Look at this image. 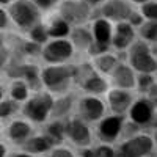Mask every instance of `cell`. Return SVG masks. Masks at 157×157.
I'll return each instance as SVG.
<instances>
[{
  "instance_id": "8",
  "label": "cell",
  "mask_w": 157,
  "mask_h": 157,
  "mask_svg": "<svg viewBox=\"0 0 157 157\" xmlns=\"http://www.w3.org/2000/svg\"><path fill=\"white\" fill-rule=\"evenodd\" d=\"M105 102L94 94L83 96L78 101V118H82L85 123H98L105 115Z\"/></svg>"
},
{
  "instance_id": "16",
  "label": "cell",
  "mask_w": 157,
  "mask_h": 157,
  "mask_svg": "<svg viewBox=\"0 0 157 157\" xmlns=\"http://www.w3.org/2000/svg\"><path fill=\"white\" fill-rule=\"evenodd\" d=\"M102 16L105 19L112 21H126L129 14L132 13L129 3H126L124 0H109V2L102 6Z\"/></svg>"
},
{
  "instance_id": "12",
  "label": "cell",
  "mask_w": 157,
  "mask_h": 157,
  "mask_svg": "<svg viewBox=\"0 0 157 157\" xmlns=\"http://www.w3.org/2000/svg\"><path fill=\"white\" fill-rule=\"evenodd\" d=\"M110 80L116 88H123V90H130L132 91L135 88V71L126 63H116V66L112 69Z\"/></svg>"
},
{
  "instance_id": "42",
  "label": "cell",
  "mask_w": 157,
  "mask_h": 157,
  "mask_svg": "<svg viewBox=\"0 0 157 157\" xmlns=\"http://www.w3.org/2000/svg\"><path fill=\"white\" fill-rule=\"evenodd\" d=\"M85 2H90V3H98V2H102V0H85Z\"/></svg>"
},
{
  "instance_id": "14",
  "label": "cell",
  "mask_w": 157,
  "mask_h": 157,
  "mask_svg": "<svg viewBox=\"0 0 157 157\" xmlns=\"http://www.w3.org/2000/svg\"><path fill=\"white\" fill-rule=\"evenodd\" d=\"M90 16V6L86 2H66L61 6V19L68 24L85 22Z\"/></svg>"
},
{
  "instance_id": "17",
  "label": "cell",
  "mask_w": 157,
  "mask_h": 157,
  "mask_svg": "<svg viewBox=\"0 0 157 157\" xmlns=\"http://www.w3.org/2000/svg\"><path fill=\"white\" fill-rule=\"evenodd\" d=\"M32 124L25 120H13L10 126L6 127V135L11 141L16 143H24L30 135H32Z\"/></svg>"
},
{
  "instance_id": "13",
  "label": "cell",
  "mask_w": 157,
  "mask_h": 157,
  "mask_svg": "<svg viewBox=\"0 0 157 157\" xmlns=\"http://www.w3.org/2000/svg\"><path fill=\"white\" fill-rule=\"evenodd\" d=\"M135 39V32L134 27L126 21H120L115 25V30H112V39L110 43L116 50H126L132 41Z\"/></svg>"
},
{
  "instance_id": "33",
  "label": "cell",
  "mask_w": 157,
  "mask_h": 157,
  "mask_svg": "<svg viewBox=\"0 0 157 157\" xmlns=\"http://www.w3.org/2000/svg\"><path fill=\"white\" fill-rule=\"evenodd\" d=\"M41 44H38V43H33V41H27L24 44V50L27 52V54L30 55H38L39 52H41Z\"/></svg>"
},
{
  "instance_id": "7",
  "label": "cell",
  "mask_w": 157,
  "mask_h": 157,
  "mask_svg": "<svg viewBox=\"0 0 157 157\" xmlns=\"http://www.w3.org/2000/svg\"><path fill=\"white\" fill-rule=\"evenodd\" d=\"M64 138H68L78 148L88 146L93 141V135H91L88 123H85L78 116L64 118Z\"/></svg>"
},
{
  "instance_id": "43",
  "label": "cell",
  "mask_w": 157,
  "mask_h": 157,
  "mask_svg": "<svg viewBox=\"0 0 157 157\" xmlns=\"http://www.w3.org/2000/svg\"><path fill=\"white\" fill-rule=\"evenodd\" d=\"M132 2H135V3H145V2H148V0H132Z\"/></svg>"
},
{
  "instance_id": "15",
  "label": "cell",
  "mask_w": 157,
  "mask_h": 157,
  "mask_svg": "<svg viewBox=\"0 0 157 157\" xmlns=\"http://www.w3.org/2000/svg\"><path fill=\"white\" fill-rule=\"evenodd\" d=\"M80 86L85 93L88 94H94V96H99L102 93H105L109 90V83L107 80L104 78L98 71H93V68H88L86 71V75L82 77L80 80Z\"/></svg>"
},
{
  "instance_id": "35",
  "label": "cell",
  "mask_w": 157,
  "mask_h": 157,
  "mask_svg": "<svg viewBox=\"0 0 157 157\" xmlns=\"http://www.w3.org/2000/svg\"><path fill=\"white\" fill-rule=\"evenodd\" d=\"M80 155L82 157H98V152H96V148L88 145V146L80 148Z\"/></svg>"
},
{
  "instance_id": "24",
  "label": "cell",
  "mask_w": 157,
  "mask_h": 157,
  "mask_svg": "<svg viewBox=\"0 0 157 157\" xmlns=\"http://www.w3.org/2000/svg\"><path fill=\"white\" fill-rule=\"evenodd\" d=\"M46 135L55 145H61L64 140V120H52L46 129Z\"/></svg>"
},
{
  "instance_id": "23",
  "label": "cell",
  "mask_w": 157,
  "mask_h": 157,
  "mask_svg": "<svg viewBox=\"0 0 157 157\" xmlns=\"http://www.w3.org/2000/svg\"><path fill=\"white\" fill-rule=\"evenodd\" d=\"M29 96H30V90L24 78H14L10 85V98L16 101L17 104H22Z\"/></svg>"
},
{
  "instance_id": "32",
  "label": "cell",
  "mask_w": 157,
  "mask_h": 157,
  "mask_svg": "<svg viewBox=\"0 0 157 157\" xmlns=\"http://www.w3.org/2000/svg\"><path fill=\"white\" fill-rule=\"evenodd\" d=\"M50 157H75V154L64 146H58V148H50Z\"/></svg>"
},
{
  "instance_id": "21",
  "label": "cell",
  "mask_w": 157,
  "mask_h": 157,
  "mask_svg": "<svg viewBox=\"0 0 157 157\" xmlns=\"http://www.w3.org/2000/svg\"><path fill=\"white\" fill-rule=\"evenodd\" d=\"M69 33H71V43H72L74 49L86 50L90 47V44L93 43V35H91V32L83 29V27H75Z\"/></svg>"
},
{
  "instance_id": "34",
  "label": "cell",
  "mask_w": 157,
  "mask_h": 157,
  "mask_svg": "<svg viewBox=\"0 0 157 157\" xmlns=\"http://www.w3.org/2000/svg\"><path fill=\"white\" fill-rule=\"evenodd\" d=\"M8 60H10V50L2 44L0 46V68H3L5 64L8 63Z\"/></svg>"
},
{
  "instance_id": "37",
  "label": "cell",
  "mask_w": 157,
  "mask_h": 157,
  "mask_svg": "<svg viewBox=\"0 0 157 157\" xmlns=\"http://www.w3.org/2000/svg\"><path fill=\"white\" fill-rule=\"evenodd\" d=\"M35 3L38 8H50V6H54V3H57V0H35Z\"/></svg>"
},
{
  "instance_id": "20",
  "label": "cell",
  "mask_w": 157,
  "mask_h": 157,
  "mask_svg": "<svg viewBox=\"0 0 157 157\" xmlns=\"http://www.w3.org/2000/svg\"><path fill=\"white\" fill-rule=\"evenodd\" d=\"M72 98L68 94H63L60 98H54V104L50 109V118L52 120H64L68 116V113L72 109Z\"/></svg>"
},
{
  "instance_id": "30",
  "label": "cell",
  "mask_w": 157,
  "mask_h": 157,
  "mask_svg": "<svg viewBox=\"0 0 157 157\" xmlns=\"http://www.w3.org/2000/svg\"><path fill=\"white\" fill-rule=\"evenodd\" d=\"M141 13L146 19L157 21V5H155V2H145V5L141 8Z\"/></svg>"
},
{
  "instance_id": "22",
  "label": "cell",
  "mask_w": 157,
  "mask_h": 157,
  "mask_svg": "<svg viewBox=\"0 0 157 157\" xmlns=\"http://www.w3.org/2000/svg\"><path fill=\"white\" fill-rule=\"evenodd\" d=\"M94 66L98 69L99 74H104V75H109L112 72V69L116 66L118 63V57L110 54V52H102V54L96 55L94 57Z\"/></svg>"
},
{
  "instance_id": "41",
  "label": "cell",
  "mask_w": 157,
  "mask_h": 157,
  "mask_svg": "<svg viewBox=\"0 0 157 157\" xmlns=\"http://www.w3.org/2000/svg\"><path fill=\"white\" fill-rule=\"evenodd\" d=\"M5 98V88L2 86V85H0V101H2Z\"/></svg>"
},
{
  "instance_id": "4",
  "label": "cell",
  "mask_w": 157,
  "mask_h": 157,
  "mask_svg": "<svg viewBox=\"0 0 157 157\" xmlns=\"http://www.w3.org/2000/svg\"><path fill=\"white\" fill-rule=\"evenodd\" d=\"M154 138L146 132H135L127 137L116 151V157H148L154 151Z\"/></svg>"
},
{
  "instance_id": "18",
  "label": "cell",
  "mask_w": 157,
  "mask_h": 157,
  "mask_svg": "<svg viewBox=\"0 0 157 157\" xmlns=\"http://www.w3.org/2000/svg\"><path fill=\"white\" fill-rule=\"evenodd\" d=\"M54 146V143L49 140V137L44 135H36V137H29L22 143V149L27 151L30 154H44L47 151H50V148Z\"/></svg>"
},
{
  "instance_id": "36",
  "label": "cell",
  "mask_w": 157,
  "mask_h": 157,
  "mask_svg": "<svg viewBox=\"0 0 157 157\" xmlns=\"http://www.w3.org/2000/svg\"><path fill=\"white\" fill-rule=\"evenodd\" d=\"M127 19H129V24L132 25V27H134V25L140 27V25H141V22H143V17H141L140 14H137V13H130Z\"/></svg>"
},
{
  "instance_id": "11",
  "label": "cell",
  "mask_w": 157,
  "mask_h": 157,
  "mask_svg": "<svg viewBox=\"0 0 157 157\" xmlns=\"http://www.w3.org/2000/svg\"><path fill=\"white\" fill-rule=\"evenodd\" d=\"M107 105L110 110L116 115H124L127 113L130 104L134 101V96L130 93V90H123V88H116L113 86L112 90H107Z\"/></svg>"
},
{
  "instance_id": "2",
  "label": "cell",
  "mask_w": 157,
  "mask_h": 157,
  "mask_svg": "<svg viewBox=\"0 0 157 157\" xmlns=\"http://www.w3.org/2000/svg\"><path fill=\"white\" fill-rule=\"evenodd\" d=\"M75 68L72 64H47L46 68L39 69V80L41 85L46 86L49 91H58L63 93L64 86H68V83L74 78L75 75Z\"/></svg>"
},
{
  "instance_id": "19",
  "label": "cell",
  "mask_w": 157,
  "mask_h": 157,
  "mask_svg": "<svg viewBox=\"0 0 157 157\" xmlns=\"http://www.w3.org/2000/svg\"><path fill=\"white\" fill-rule=\"evenodd\" d=\"M112 25L107 19H98L93 25V41L102 46H107L110 44V39H112Z\"/></svg>"
},
{
  "instance_id": "26",
  "label": "cell",
  "mask_w": 157,
  "mask_h": 157,
  "mask_svg": "<svg viewBox=\"0 0 157 157\" xmlns=\"http://www.w3.org/2000/svg\"><path fill=\"white\" fill-rule=\"evenodd\" d=\"M140 36L146 43H155L157 38V21H146L140 25Z\"/></svg>"
},
{
  "instance_id": "9",
  "label": "cell",
  "mask_w": 157,
  "mask_h": 157,
  "mask_svg": "<svg viewBox=\"0 0 157 157\" xmlns=\"http://www.w3.org/2000/svg\"><path fill=\"white\" fill-rule=\"evenodd\" d=\"M124 123V115L112 113L109 116L104 115L98 121V135L104 143H113L121 135V129Z\"/></svg>"
},
{
  "instance_id": "1",
  "label": "cell",
  "mask_w": 157,
  "mask_h": 157,
  "mask_svg": "<svg viewBox=\"0 0 157 157\" xmlns=\"http://www.w3.org/2000/svg\"><path fill=\"white\" fill-rule=\"evenodd\" d=\"M126 55L129 66L137 72H148L155 74L157 69V61H155V44L151 46L146 41H132L127 49Z\"/></svg>"
},
{
  "instance_id": "28",
  "label": "cell",
  "mask_w": 157,
  "mask_h": 157,
  "mask_svg": "<svg viewBox=\"0 0 157 157\" xmlns=\"http://www.w3.org/2000/svg\"><path fill=\"white\" fill-rule=\"evenodd\" d=\"M29 36H30V41L38 43V44H41V46H43L44 43H47V39H49L47 29L44 27V25H41V24H35L33 27L30 29Z\"/></svg>"
},
{
  "instance_id": "47",
  "label": "cell",
  "mask_w": 157,
  "mask_h": 157,
  "mask_svg": "<svg viewBox=\"0 0 157 157\" xmlns=\"http://www.w3.org/2000/svg\"><path fill=\"white\" fill-rule=\"evenodd\" d=\"M148 157H149V155H148Z\"/></svg>"
},
{
  "instance_id": "46",
  "label": "cell",
  "mask_w": 157,
  "mask_h": 157,
  "mask_svg": "<svg viewBox=\"0 0 157 157\" xmlns=\"http://www.w3.org/2000/svg\"><path fill=\"white\" fill-rule=\"evenodd\" d=\"M0 132H2V124H0Z\"/></svg>"
},
{
  "instance_id": "40",
  "label": "cell",
  "mask_w": 157,
  "mask_h": 157,
  "mask_svg": "<svg viewBox=\"0 0 157 157\" xmlns=\"http://www.w3.org/2000/svg\"><path fill=\"white\" fill-rule=\"evenodd\" d=\"M6 155V145L0 141V157H5Z\"/></svg>"
},
{
  "instance_id": "6",
  "label": "cell",
  "mask_w": 157,
  "mask_h": 157,
  "mask_svg": "<svg viewBox=\"0 0 157 157\" xmlns=\"http://www.w3.org/2000/svg\"><path fill=\"white\" fill-rule=\"evenodd\" d=\"M10 14L11 19L19 29L22 30H29L38 22L39 17V11L38 6L29 0H17L16 3H13L10 8Z\"/></svg>"
},
{
  "instance_id": "10",
  "label": "cell",
  "mask_w": 157,
  "mask_h": 157,
  "mask_svg": "<svg viewBox=\"0 0 157 157\" xmlns=\"http://www.w3.org/2000/svg\"><path fill=\"white\" fill-rule=\"evenodd\" d=\"M154 107H155V104H152L148 98L134 99L129 110H127L129 121H132L138 127L149 124L152 121V116H154Z\"/></svg>"
},
{
  "instance_id": "25",
  "label": "cell",
  "mask_w": 157,
  "mask_h": 157,
  "mask_svg": "<svg viewBox=\"0 0 157 157\" xmlns=\"http://www.w3.org/2000/svg\"><path fill=\"white\" fill-rule=\"evenodd\" d=\"M69 32H71L69 24L64 19H55L50 24V27L47 29V35L52 38H66L69 35Z\"/></svg>"
},
{
  "instance_id": "5",
  "label": "cell",
  "mask_w": 157,
  "mask_h": 157,
  "mask_svg": "<svg viewBox=\"0 0 157 157\" xmlns=\"http://www.w3.org/2000/svg\"><path fill=\"white\" fill-rule=\"evenodd\" d=\"M74 46L69 39L66 38H54L52 41L44 43L41 47V57L49 64H58V63H66L74 55Z\"/></svg>"
},
{
  "instance_id": "39",
  "label": "cell",
  "mask_w": 157,
  "mask_h": 157,
  "mask_svg": "<svg viewBox=\"0 0 157 157\" xmlns=\"http://www.w3.org/2000/svg\"><path fill=\"white\" fill-rule=\"evenodd\" d=\"M13 157H33V154H30V152H27V151H19V152H16Z\"/></svg>"
},
{
  "instance_id": "31",
  "label": "cell",
  "mask_w": 157,
  "mask_h": 157,
  "mask_svg": "<svg viewBox=\"0 0 157 157\" xmlns=\"http://www.w3.org/2000/svg\"><path fill=\"white\" fill-rule=\"evenodd\" d=\"M98 157H116V151L113 146H110L109 143H102V145L96 146Z\"/></svg>"
},
{
  "instance_id": "38",
  "label": "cell",
  "mask_w": 157,
  "mask_h": 157,
  "mask_svg": "<svg viewBox=\"0 0 157 157\" xmlns=\"http://www.w3.org/2000/svg\"><path fill=\"white\" fill-rule=\"evenodd\" d=\"M6 25H8V16H6V13L0 8V29H6Z\"/></svg>"
},
{
  "instance_id": "3",
  "label": "cell",
  "mask_w": 157,
  "mask_h": 157,
  "mask_svg": "<svg viewBox=\"0 0 157 157\" xmlns=\"http://www.w3.org/2000/svg\"><path fill=\"white\" fill-rule=\"evenodd\" d=\"M54 104V96L50 91H36L22 102V115L32 123L43 124L50 118V109Z\"/></svg>"
},
{
  "instance_id": "27",
  "label": "cell",
  "mask_w": 157,
  "mask_h": 157,
  "mask_svg": "<svg viewBox=\"0 0 157 157\" xmlns=\"http://www.w3.org/2000/svg\"><path fill=\"white\" fill-rule=\"evenodd\" d=\"M154 83H155L154 74H148V72H138V74H135V88L140 91V93L145 94Z\"/></svg>"
},
{
  "instance_id": "44",
  "label": "cell",
  "mask_w": 157,
  "mask_h": 157,
  "mask_svg": "<svg viewBox=\"0 0 157 157\" xmlns=\"http://www.w3.org/2000/svg\"><path fill=\"white\" fill-rule=\"evenodd\" d=\"M8 2H10V0H0V3H3V5H5V3H8Z\"/></svg>"
},
{
  "instance_id": "45",
  "label": "cell",
  "mask_w": 157,
  "mask_h": 157,
  "mask_svg": "<svg viewBox=\"0 0 157 157\" xmlns=\"http://www.w3.org/2000/svg\"><path fill=\"white\" fill-rule=\"evenodd\" d=\"M3 44V39H2V35H0V46Z\"/></svg>"
},
{
  "instance_id": "29",
  "label": "cell",
  "mask_w": 157,
  "mask_h": 157,
  "mask_svg": "<svg viewBox=\"0 0 157 157\" xmlns=\"http://www.w3.org/2000/svg\"><path fill=\"white\" fill-rule=\"evenodd\" d=\"M19 109V104L16 101H13L11 98L10 99H2L0 101V120H6V118L13 116Z\"/></svg>"
}]
</instances>
